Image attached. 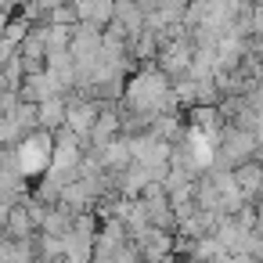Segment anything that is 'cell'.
Wrapping results in <instances>:
<instances>
[{"label":"cell","instance_id":"cell-1","mask_svg":"<svg viewBox=\"0 0 263 263\" xmlns=\"http://www.w3.org/2000/svg\"><path fill=\"white\" fill-rule=\"evenodd\" d=\"M137 202H141V209H144V216H148V223H152V227L177 234V213H173L170 191H166L162 184H148V187L141 191V198H137Z\"/></svg>","mask_w":263,"mask_h":263},{"label":"cell","instance_id":"cell-2","mask_svg":"<svg viewBox=\"0 0 263 263\" xmlns=\"http://www.w3.org/2000/svg\"><path fill=\"white\" fill-rule=\"evenodd\" d=\"M18 98H22V101H29V105H44V101H51V98H65V87H62V83L44 69V72H33V76H26V80H22Z\"/></svg>","mask_w":263,"mask_h":263},{"label":"cell","instance_id":"cell-3","mask_svg":"<svg viewBox=\"0 0 263 263\" xmlns=\"http://www.w3.org/2000/svg\"><path fill=\"white\" fill-rule=\"evenodd\" d=\"M234 173V184H238V191H241V198L252 205H259L263 202V162L259 159H252V162H241L238 170H231Z\"/></svg>","mask_w":263,"mask_h":263},{"label":"cell","instance_id":"cell-4","mask_svg":"<svg viewBox=\"0 0 263 263\" xmlns=\"http://www.w3.org/2000/svg\"><path fill=\"white\" fill-rule=\"evenodd\" d=\"M65 108H69L65 98H51V101L36 105V126L47 130V134H58L65 126Z\"/></svg>","mask_w":263,"mask_h":263},{"label":"cell","instance_id":"cell-5","mask_svg":"<svg viewBox=\"0 0 263 263\" xmlns=\"http://www.w3.org/2000/svg\"><path fill=\"white\" fill-rule=\"evenodd\" d=\"M47 26H69L72 29V26H80V15L72 11V4H62L58 11H51V22Z\"/></svg>","mask_w":263,"mask_h":263},{"label":"cell","instance_id":"cell-6","mask_svg":"<svg viewBox=\"0 0 263 263\" xmlns=\"http://www.w3.org/2000/svg\"><path fill=\"white\" fill-rule=\"evenodd\" d=\"M72 4V11L80 15V22H90V15H94V0H69Z\"/></svg>","mask_w":263,"mask_h":263},{"label":"cell","instance_id":"cell-7","mask_svg":"<svg viewBox=\"0 0 263 263\" xmlns=\"http://www.w3.org/2000/svg\"><path fill=\"white\" fill-rule=\"evenodd\" d=\"M252 4H263V0H252Z\"/></svg>","mask_w":263,"mask_h":263}]
</instances>
